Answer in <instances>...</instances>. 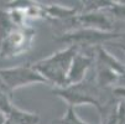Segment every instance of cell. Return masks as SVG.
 Here are the masks:
<instances>
[{
	"label": "cell",
	"instance_id": "cell-1",
	"mask_svg": "<svg viewBox=\"0 0 125 124\" xmlns=\"http://www.w3.org/2000/svg\"><path fill=\"white\" fill-rule=\"evenodd\" d=\"M78 51V46L69 45L68 47L55 52L50 57L32 63V67L47 81L48 84L55 86L56 88H63L67 86L68 69Z\"/></svg>",
	"mask_w": 125,
	"mask_h": 124
},
{
	"label": "cell",
	"instance_id": "cell-2",
	"mask_svg": "<svg viewBox=\"0 0 125 124\" xmlns=\"http://www.w3.org/2000/svg\"><path fill=\"white\" fill-rule=\"evenodd\" d=\"M53 93L57 97L62 98L68 104V107L74 108L76 105L89 104V105H95L99 111L102 109L98 88H95L92 84L84 83V81L78 84H71L63 88H55Z\"/></svg>",
	"mask_w": 125,
	"mask_h": 124
},
{
	"label": "cell",
	"instance_id": "cell-3",
	"mask_svg": "<svg viewBox=\"0 0 125 124\" xmlns=\"http://www.w3.org/2000/svg\"><path fill=\"white\" fill-rule=\"evenodd\" d=\"M0 78L3 79L4 84L11 93L30 84H48L47 81L32 67V65L29 63L10 68H1L0 69Z\"/></svg>",
	"mask_w": 125,
	"mask_h": 124
},
{
	"label": "cell",
	"instance_id": "cell-4",
	"mask_svg": "<svg viewBox=\"0 0 125 124\" xmlns=\"http://www.w3.org/2000/svg\"><path fill=\"white\" fill-rule=\"evenodd\" d=\"M35 31L29 27H17L0 44V57L8 58L20 56L31 46Z\"/></svg>",
	"mask_w": 125,
	"mask_h": 124
},
{
	"label": "cell",
	"instance_id": "cell-5",
	"mask_svg": "<svg viewBox=\"0 0 125 124\" xmlns=\"http://www.w3.org/2000/svg\"><path fill=\"white\" fill-rule=\"evenodd\" d=\"M116 37H119V35L113 32H103L92 29H79L61 35L58 40L63 42H69L71 45H76L79 47L81 45H99L100 42Z\"/></svg>",
	"mask_w": 125,
	"mask_h": 124
},
{
	"label": "cell",
	"instance_id": "cell-6",
	"mask_svg": "<svg viewBox=\"0 0 125 124\" xmlns=\"http://www.w3.org/2000/svg\"><path fill=\"white\" fill-rule=\"evenodd\" d=\"M73 21L82 25L83 29H92L103 32H110L113 29V21L109 14L104 11H89L78 14Z\"/></svg>",
	"mask_w": 125,
	"mask_h": 124
},
{
	"label": "cell",
	"instance_id": "cell-7",
	"mask_svg": "<svg viewBox=\"0 0 125 124\" xmlns=\"http://www.w3.org/2000/svg\"><path fill=\"white\" fill-rule=\"evenodd\" d=\"M93 61H94V56L92 54H85V52L82 54V52L78 51V54L73 57L71 67L68 69L67 86L78 84V83L83 82Z\"/></svg>",
	"mask_w": 125,
	"mask_h": 124
},
{
	"label": "cell",
	"instance_id": "cell-8",
	"mask_svg": "<svg viewBox=\"0 0 125 124\" xmlns=\"http://www.w3.org/2000/svg\"><path fill=\"white\" fill-rule=\"evenodd\" d=\"M97 55H98L99 66H103L105 68L110 69L112 72H114L119 77L125 75V66L123 63H120L114 56H112L105 48H103L102 46H98L97 47Z\"/></svg>",
	"mask_w": 125,
	"mask_h": 124
},
{
	"label": "cell",
	"instance_id": "cell-9",
	"mask_svg": "<svg viewBox=\"0 0 125 124\" xmlns=\"http://www.w3.org/2000/svg\"><path fill=\"white\" fill-rule=\"evenodd\" d=\"M6 117L14 124H39V120H40V117L37 113L20 109L15 107V105L11 107Z\"/></svg>",
	"mask_w": 125,
	"mask_h": 124
},
{
	"label": "cell",
	"instance_id": "cell-10",
	"mask_svg": "<svg viewBox=\"0 0 125 124\" xmlns=\"http://www.w3.org/2000/svg\"><path fill=\"white\" fill-rule=\"evenodd\" d=\"M45 14H47L52 19H57V20H64V19H73L76 17L77 14V9L76 8H69V6H62V5H48V6H43Z\"/></svg>",
	"mask_w": 125,
	"mask_h": 124
},
{
	"label": "cell",
	"instance_id": "cell-11",
	"mask_svg": "<svg viewBox=\"0 0 125 124\" xmlns=\"http://www.w3.org/2000/svg\"><path fill=\"white\" fill-rule=\"evenodd\" d=\"M19 26L12 21L8 10H0V44Z\"/></svg>",
	"mask_w": 125,
	"mask_h": 124
},
{
	"label": "cell",
	"instance_id": "cell-12",
	"mask_svg": "<svg viewBox=\"0 0 125 124\" xmlns=\"http://www.w3.org/2000/svg\"><path fill=\"white\" fill-rule=\"evenodd\" d=\"M118 75H115L114 72H112L110 69L105 68L103 66H99L98 68V76H97V79H98V84L99 86H109L112 83H114L116 79H118Z\"/></svg>",
	"mask_w": 125,
	"mask_h": 124
},
{
	"label": "cell",
	"instance_id": "cell-13",
	"mask_svg": "<svg viewBox=\"0 0 125 124\" xmlns=\"http://www.w3.org/2000/svg\"><path fill=\"white\" fill-rule=\"evenodd\" d=\"M57 123L58 124H91V123L81 119L73 107H67L66 113L63 114V117L61 119L57 120Z\"/></svg>",
	"mask_w": 125,
	"mask_h": 124
},
{
	"label": "cell",
	"instance_id": "cell-14",
	"mask_svg": "<svg viewBox=\"0 0 125 124\" xmlns=\"http://www.w3.org/2000/svg\"><path fill=\"white\" fill-rule=\"evenodd\" d=\"M109 14H112L114 17H118V19H123L125 20V3L124 1H113L112 6L105 10Z\"/></svg>",
	"mask_w": 125,
	"mask_h": 124
},
{
	"label": "cell",
	"instance_id": "cell-15",
	"mask_svg": "<svg viewBox=\"0 0 125 124\" xmlns=\"http://www.w3.org/2000/svg\"><path fill=\"white\" fill-rule=\"evenodd\" d=\"M116 124H125V102H120L115 109Z\"/></svg>",
	"mask_w": 125,
	"mask_h": 124
},
{
	"label": "cell",
	"instance_id": "cell-16",
	"mask_svg": "<svg viewBox=\"0 0 125 124\" xmlns=\"http://www.w3.org/2000/svg\"><path fill=\"white\" fill-rule=\"evenodd\" d=\"M113 93L116 94V96H119V97H124L125 98V87H118V88H115V90L113 91Z\"/></svg>",
	"mask_w": 125,
	"mask_h": 124
},
{
	"label": "cell",
	"instance_id": "cell-17",
	"mask_svg": "<svg viewBox=\"0 0 125 124\" xmlns=\"http://www.w3.org/2000/svg\"><path fill=\"white\" fill-rule=\"evenodd\" d=\"M0 92H8V93H11L8 88H6V86L4 84V82H3V79L0 78Z\"/></svg>",
	"mask_w": 125,
	"mask_h": 124
},
{
	"label": "cell",
	"instance_id": "cell-18",
	"mask_svg": "<svg viewBox=\"0 0 125 124\" xmlns=\"http://www.w3.org/2000/svg\"><path fill=\"white\" fill-rule=\"evenodd\" d=\"M6 120V114L3 113V112H0V124H4Z\"/></svg>",
	"mask_w": 125,
	"mask_h": 124
},
{
	"label": "cell",
	"instance_id": "cell-19",
	"mask_svg": "<svg viewBox=\"0 0 125 124\" xmlns=\"http://www.w3.org/2000/svg\"><path fill=\"white\" fill-rule=\"evenodd\" d=\"M116 45H118V47H120V48L125 52V45H123V44H116ZM124 66H125V65H124Z\"/></svg>",
	"mask_w": 125,
	"mask_h": 124
},
{
	"label": "cell",
	"instance_id": "cell-20",
	"mask_svg": "<svg viewBox=\"0 0 125 124\" xmlns=\"http://www.w3.org/2000/svg\"><path fill=\"white\" fill-rule=\"evenodd\" d=\"M4 124H14V123H12V122H10V120L8 119V117H6V120H5V123H4Z\"/></svg>",
	"mask_w": 125,
	"mask_h": 124
},
{
	"label": "cell",
	"instance_id": "cell-21",
	"mask_svg": "<svg viewBox=\"0 0 125 124\" xmlns=\"http://www.w3.org/2000/svg\"><path fill=\"white\" fill-rule=\"evenodd\" d=\"M53 124H58V123H57V122H53Z\"/></svg>",
	"mask_w": 125,
	"mask_h": 124
}]
</instances>
